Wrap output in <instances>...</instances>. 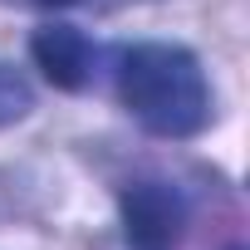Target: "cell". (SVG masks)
Instances as JSON below:
<instances>
[{
	"label": "cell",
	"mask_w": 250,
	"mask_h": 250,
	"mask_svg": "<svg viewBox=\"0 0 250 250\" xmlns=\"http://www.w3.org/2000/svg\"><path fill=\"white\" fill-rule=\"evenodd\" d=\"M118 103L152 138H196L211 123V83L187 44L143 40L118 59Z\"/></svg>",
	"instance_id": "obj_1"
},
{
	"label": "cell",
	"mask_w": 250,
	"mask_h": 250,
	"mask_svg": "<svg viewBox=\"0 0 250 250\" xmlns=\"http://www.w3.org/2000/svg\"><path fill=\"white\" fill-rule=\"evenodd\" d=\"M128 250H177L187 230V196L167 182H128L118 191Z\"/></svg>",
	"instance_id": "obj_2"
},
{
	"label": "cell",
	"mask_w": 250,
	"mask_h": 250,
	"mask_svg": "<svg viewBox=\"0 0 250 250\" xmlns=\"http://www.w3.org/2000/svg\"><path fill=\"white\" fill-rule=\"evenodd\" d=\"M30 59L40 64V74H44L54 88L79 93V88H88V79H93L98 49H93L88 35L74 30V25H40V30L30 35Z\"/></svg>",
	"instance_id": "obj_3"
},
{
	"label": "cell",
	"mask_w": 250,
	"mask_h": 250,
	"mask_svg": "<svg viewBox=\"0 0 250 250\" xmlns=\"http://www.w3.org/2000/svg\"><path fill=\"white\" fill-rule=\"evenodd\" d=\"M30 108H35V88L25 83V74L0 64V128H15L20 118H30Z\"/></svg>",
	"instance_id": "obj_4"
},
{
	"label": "cell",
	"mask_w": 250,
	"mask_h": 250,
	"mask_svg": "<svg viewBox=\"0 0 250 250\" xmlns=\"http://www.w3.org/2000/svg\"><path fill=\"white\" fill-rule=\"evenodd\" d=\"M35 5H49V10H69V5H83V0H35Z\"/></svg>",
	"instance_id": "obj_5"
}]
</instances>
